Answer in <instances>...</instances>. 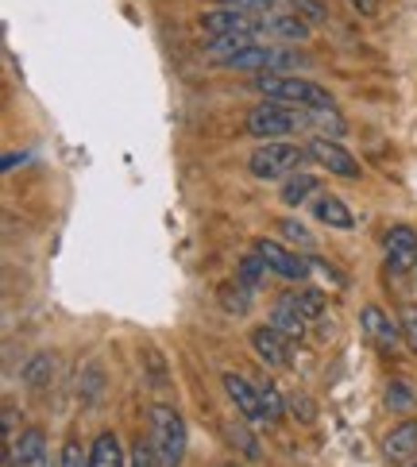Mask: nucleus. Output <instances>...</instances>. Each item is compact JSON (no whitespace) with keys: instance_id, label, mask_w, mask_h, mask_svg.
<instances>
[{"instance_id":"nucleus-1","label":"nucleus","mask_w":417,"mask_h":467,"mask_svg":"<svg viewBox=\"0 0 417 467\" xmlns=\"http://www.w3.org/2000/svg\"><path fill=\"white\" fill-rule=\"evenodd\" d=\"M255 93H266V101H282V105H297V109H337L332 105V93L317 81H302V78H287L275 70L255 74Z\"/></svg>"},{"instance_id":"nucleus-2","label":"nucleus","mask_w":417,"mask_h":467,"mask_svg":"<svg viewBox=\"0 0 417 467\" xmlns=\"http://www.w3.org/2000/svg\"><path fill=\"white\" fill-rule=\"evenodd\" d=\"M151 452L159 467H182V456H186V421L166 402L151 406Z\"/></svg>"},{"instance_id":"nucleus-3","label":"nucleus","mask_w":417,"mask_h":467,"mask_svg":"<svg viewBox=\"0 0 417 467\" xmlns=\"http://www.w3.org/2000/svg\"><path fill=\"white\" fill-rule=\"evenodd\" d=\"M306 151L297 143H282V140H263L252 155H247V171L263 182L275 178H290L294 171H302Z\"/></svg>"},{"instance_id":"nucleus-4","label":"nucleus","mask_w":417,"mask_h":467,"mask_svg":"<svg viewBox=\"0 0 417 467\" xmlns=\"http://www.w3.org/2000/svg\"><path fill=\"white\" fill-rule=\"evenodd\" d=\"M302 124H306V109L282 105V101H263V105H255L252 112H247L244 128H247V136H255V140H282Z\"/></svg>"},{"instance_id":"nucleus-5","label":"nucleus","mask_w":417,"mask_h":467,"mask_svg":"<svg viewBox=\"0 0 417 467\" xmlns=\"http://www.w3.org/2000/svg\"><path fill=\"white\" fill-rule=\"evenodd\" d=\"M255 255L266 263V271L278 275V278H287V282H297V286H302V282L309 278V259L294 255L290 247H282L275 240H255Z\"/></svg>"},{"instance_id":"nucleus-6","label":"nucleus","mask_w":417,"mask_h":467,"mask_svg":"<svg viewBox=\"0 0 417 467\" xmlns=\"http://www.w3.org/2000/svg\"><path fill=\"white\" fill-rule=\"evenodd\" d=\"M387 266L391 275H410L417 266V232L410 224H394L387 232Z\"/></svg>"},{"instance_id":"nucleus-7","label":"nucleus","mask_w":417,"mask_h":467,"mask_svg":"<svg viewBox=\"0 0 417 467\" xmlns=\"http://www.w3.org/2000/svg\"><path fill=\"white\" fill-rule=\"evenodd\" d=\"M309 155L325 166L328 174H340V178H360V162L356 155H348L337 140H325V136H313L309 140Z\"/></svg>"},{"instance_id":"nucleus-8","label":"nucleus","mask_w":417,"mask_h":467,"mask_svg":"<svg viewBox=\"0 0 417 467\" xmlns=\"http://www.w3.org/2000/svg\"><path fill=\"white\" fill-rule=\"evenodd\" d=\"M255 16L244 12V8H213L202 12V31L209 39H221V36H236V31H255Z\"/></svg>"},{"instance_id":"nucleus-9","label":"nucleus","mask_w":417,"mask_h":467,"mask_svg":"<svg viewBox=\"0 0 417 467\" xmlns=\"http://www.w3.org/2000/svg\"><path fill=\"white\" fill-rule=\"evenodd\" d=\"M5 456H8V467H51V456H47V437L39 429L20 432Z\"/></svg>"},{"instance_id":"nucleus-10","label":"nucleus","mask_w":417,"mask_h":467,"mask_svg":"<svg viewBox=\"0 0 417 467\" xmlns=\"http://www.w3.org/2000/svg\"><path fill=\"white\" fill-rule=\"evenodd\" d=\"M290 337H282L275 325H259L252 328V348L266 367H290Z\"/></svg>"},{"instance_id":"nucleus-11","label":"nucleus","mask_w":417,"mask_h":467,"mask_svg":"<svg viewBox=\"0 0 417 467\" xmlns=\"http://www.w3.org/2000/svg\"><path fill=\"white\" fill-rule=\"evenodd\" d=\"M224 390H228V398H232V406H236L247 421H266V413H263V394H259V387H252L244 375H236V371H224Z\"/></svg>"},{"instance_id":"nucleus-12","label":"nucleus","mask_w":417,"mask_h":467,"mask_svg":"<svg viewBox=\"0 0 417 467\" xmlns=\"http://www.w3.org/2000/svg\"><path fill=\"white\" fill-rule=\"evenodd\" d=\"M360 325H363V332H367V340H375L379 348H387V352H394V348H398V337H402V325H394L387 309H379V306H363Z\"/></svg>"},{"instance_id":"nucleus-13","label":"nucleus","mask_w":417,"mask_h":467,"mask_svg":"<svg viewBox=\"0 0 417 467\" xmlns=\"http://www.w3.org/2000/svg\"><path fill=\"white\" fill-rule=\"evenodd\" d=\"M313 216H317L321 224H328V228H340V232H352V228H356L352 209H348L337 193H317V197H313Z\"/></svg>"},{"instance_id":"nucleus-14","label":"nucleus","mask_w":417,"mask_h":467,"mask_svg":"<svg viewBox=\"0 0 417 467\" xmlns=\"http://www.w3.org/2000/svg\"><path fill=\"white\" fill-rule=\"evenodd\" d=\"M382 456L402 463V460H413L417 456V421H402L394 425L387 437H382Z\"/></svg>"},{"instance_id":"nucleus-15","label":"nucleus","mask_w":417,"mask_h":467,"mask_svg":"<svg viewBox=\"0 0 417 467\" xmlns=\"http://www.w3.org/2000/svg\"><path fill=\"white\" fill-rule=\"evenodd\" d=\"M89 467H128V456L120 448V437L109 429V432H97V441L89 448Z\"/></svg>"},{"instance_id":"nucleus-16","label":"nucleus","mask_w":417,"mask_h":467,"mask_svg":"<svg viewBox=\"0 0 417 467\" xmlns=\"http://www.w3.org/2000/svg\"><path fill=\"white\" fill-rule=\"evenodd\" d=\"M216 302H221L224 313L244 317L247 309H252V290H247L240 278H228V282H221V286H216Z\"/></svg>"},{"instance_id":"nucleus-17","label":"nucleus","mask_w":417,"mask_h":467,"mask_svg":"<svg viewBox=\"0 0 417 467\" xmlns=\"http://www.w3.org/2000/svg\"><path fill=\"white\" fill-rule=\"evenodd\" d=\"M313 193H317V178L306 174V171H294L290 178H282V190H278V197H282V202H287L290 209L306 205Z\"/></svg>"},{"instance_id":"nucleus-18","label":"nucleus","mask_w":417,"mask_h":467,"mask_svg":"<svg viewBox=\"0 0 417 467\" xmlns=\"http://www.w3.org/2000/svg\"><path fill=\"white\" fill-rule=\"evenodd\" d=\"M306 124H313L317 136H325V140H344L348 136V120L337 109H306Z\"/></svg>"},{"instance_id":"nucleus-19","label":"nucleus","mask_w":417,"mask_h":467,"mask_svg":"<svg viewBox=\"0 0 417 467\" xmlns=\"http://www.w3.org/2000/svg\"><path fill=\"white\" fill-rule=\"evenodd\" d=\"M263 27L275 31V36L287 39V43H306L309 39V24L297 12L294 16H263Z\"/></svg>"},{"instance_id":"nucleus-20","label":"nucleus","mask_w":417,"mask_h":467,"mask_svg":"<svg viewBox=\"0 0 417 467\" xmlns=\"http://www.w3.org/2000/svg\"><path fill=\"white\" fill-rule=\"evenodd\" d=\"M287 306H294L297 313L306 317V321H321L325 317V294L321 290H309V286H297V290H290L287 297H282Z\"/></svg>"},{"instance_id":"nucleus-21","label":"nucleus","mask_w":417,"mask_h":467,"mask_svg":"<svg viewBox=\"0 0 417 467\" xmlns=\"http://www.w3.org/2000/svg\"><path fill=\"white\" fill-rule=\"evenodd\" d=\"M271 325L282 332V337H290V340H302L306 337V317L302 313H297L294 306H287V302H282V297H278V306L271 309Z\"/></svg>"},{"instance_id":"nucleus-22","label":"nucleus","mask_w":417,"mask_h":467,"mask_svg":"<svg viewBox=\"0 0 417 467\" xmlns=\"http://www.w3.org/2000/svg\"><path fill=\"white\" fill-rule=\"evenodd\" d=\"M275 55L278 51H271V47H244V51L240 55H232L224 66H228V70H271V66H275Z\"/></svg>"},{"instance_id":"nucleus-23","label":"nucleus","mask_w":417,"mask_h":467,"mask_svg":"<svg viewBox=\"0 0 417 467\" xmlns=\"http://www.w3.org/2000/svg\"><path fill=\"white\" fill-rule=\"evenodd\" d=\"M51 379H55V356H47V352L31 356V363L24 367V382H27V387L31 390H43Z\"/></svg>"},{"instance_id":"nucleus-24","label":"nucleus","mask_w":417,"mask_h":467,"mask_svg":"<svg viewBox=\"0 0 417 467\" xmlns=\"http://www.w3.org/2000/svg\"><path fill=\"white\" fill-rule=\"evenodd\" d=\"M244 47H252V31H236V36H221V39H213V43H209V55L224 66L232 55H240Z\"/></svg>"},{"instance_id":"nucleus-25","label":"nucleus","mask_w":417,"mask_h":467,"mask_svg":"<svg viewBox=\"0 0 417 467\" xmlns=\"http://www.w3.org/2000/svg\"><path fill=\"white\" fill-rule=\"evenodd\" d=\"M387 410H394V413H410L413 410V402H417V394H413V387L410 382H402V379H391L387 382Z\"/></svg>"},{"instance_id":"nucleus-26","label":"nucleus","mask_w":417,"mask_h":467,"mask_svg":"<svg viewBox=\"0 0 417 467\" xmlns=\"http://www.w3.org/2000/svg\"><path fill=\"white\" fill-rule=\"evenodd\" d=\"M266 275H271V271H266V263H263L255 252H252V255H244V259H240V266H236V278L244 282L247 290L263 286V278H266Z\"/></svg>"},{"instance_id":"nucleus-27","label":"nucleus","mask_w":417,"mask_h":467,"mask_svg":"<svg viewBox=\"0 0 417 467\" xmlns=\"http://www.w3.org/2000/svg\"><path fill=\"white\" fill-rule=\"evenodd\" d=\"M282 236H287L294 247H302L306 255H313V247H317V240H313V232L302 224V221H294V216H287V221H282Z\"/></svg>"},{"instance_id":"nucleus-28","label":"nucleus","mask_w":417,"mask_h":467,"mask_svg":"<svg viewBox=\"0 0 417 467\" xmlns=\"http://www.w3.org/2000/svg\"><path fill=\"white\" fill-rule=\"evenodd\" d=\"M224 432H228V441L236 444L247 460H255V456H259V441L252 437V429H247V425H228Z\"/></svg>"},{"instance_id":"nucleus-29","label":"nucleus","mask_w":417,"mask_h":467,"mask_svg":"<svg viewBox=\"0 0 417 467\" xmlns=\"http://www.w3.org/2000/svg\"><path fill=\"white\" fill-rule=\"evenodd\" d=\"M58 467H89V452L81 448L78 437H70L62 444V456H58Z\"/></svg>"},{"instance_id":"nucleus-30","label":"nucleus","mask_w":417,"mask_h":467,"mask_svg":"<svg viewBox=\"0 0 417 467\" xmlns=\"http://www.w3.org/2000/svg\"><path fill=\"white\" fill-rule=\"evenodd\" d=\"M259 394H263V413H266V421H278V417H282V394H278V387H275V382H263Z\"/></svg>"},{"instance_id":"nucleus-31","label":"nucleus","mask_w":417,"mask_h":467,"mask_svg":"<svg viewBox=\"0 0 417 467\" xmlns=\"http://www.w3.org/2000/svg\"><path fill=\"white\" fill-rule=\"evenodd\" d=\"M294 12H302L306 24H321L328 16V8L321 5V0H294Z\"/></svg>"},{"instance_id":"nucleus-32","label":"nucleus","mask_w":417,"mask_h":467,"mask_svg":"<svg viewBox=\"0 0 417 467\" xmlns=\"http://www.w3.org/2000/svg\"><path fill=\"white\" fill-rule=\"evenodd\" d=\"M128 467H159V460H155V452H151V444H136L131 448V456H128Z\"/></svg>"},{"instance_id":"nucleus-33","label":"nucleus","mask_w":417,"mask_h":467,"mask_svg":"<svg viewBox=\"0 0 417 467\" xmlns=\"http://www.w3.org/2000/svg\"><path fill=\"white\" fill-rule=\"evenodd\" d=\"M402 337L410 340V348L417 352V306H406L402 309Z\"/></svg>"},{"instance_id":"nucleus-34","label":"nucleus","mask_w":417,"mask_h":467,"mask_svg":"<svg viewBox=\"0 0 417 467\" xmlns=\"http://www.w3.org/2000/svg\"><path fill=\"white\" fill-rule=\"evenodd\" d=\"M287 402H290L294 417H302V421H313V406H309V398H306V394H290Z\"/></svg>"},{"instance_id":"nucleus-35","label":"nucleus","mask_w":417,"mask_h":467,"mask_svg":"<svg viewBox=\"0 0 417 467\" xmlns=\"http://www.w3.org/2000/svg\"><path fill=\"white\" fill-rule=\"evenodd\" d=\"M275 0H232V8H244V12H266Z\"/></svg>"},{"instance_id":"nucleus-36","label":"nucleus","mask_w":417,"mask_h":467,"mask_svg":"<svg viewBox=\"0 0 417 467\" xmlns=\"http://www.w3.org/2000/svg\"><path fill=\"white\" fill-rule=\"evenodd\" d=\"M352 5V12H360V16H379V0H348Z\"/></svg>"},{"instance_id":"nucleus-37","label":"nucleus","mask_w":417,"mask_h":467,"mask_svg":"<svg viewBox=\"0 0 417 467\" xmlns=\"http://www.w3.org/2000/svg\"><path fill=\"white\" fill-rule=\"evenodd\" d=\"M24 159H27V155H20V151H8V155H5V171H12V166H16V162H24Z\"/></svg>"},{"instance_id":"nucleus-38","label":"nucleus","mask_w":417,"mask_h":467,"mask_svg":"<svg viewBox=\"0 0 417 467\" xmlns=\"http://www.w3.org/2000/svg\"><path fill=\"white\" fill-rule=\"evenodd\" d=\"M221 8H232V0H221Z\"/></svg>"},{"instance_id":"nucleus-39","label":"nucleus","mask_w":417,"mask_h":467,"mask_svg":"<svg viewBox=\"0 0 417 467\" xmlns=\"http://www.w3.org/2000/svg\"><path fill=\"white\" fill-rule=\"evenodd\" d=\"M224 467H236V463H224Z\"/></svg>"},{"instance_id":"nucleus-40","label":"nucleus","mask_w":417,"mask_h":467,"mask_svg":"<svg viewBox=\"0 0 417 467\" xmlns=\"http://www.w3.org/2000/svg\"><path fill=\"white\" fill-rule=\"evenodd\" d=\"M406 467H417V463H406Z\"/></svg>"}]
</instances>
